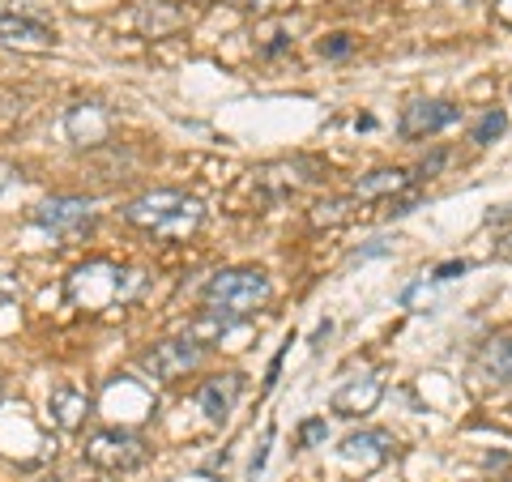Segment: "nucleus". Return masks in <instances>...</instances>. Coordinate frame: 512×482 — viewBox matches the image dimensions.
I'll use <instances>...</instances> for the list:
<instances>
[{"mask_svg": "<svg viewBox=\"0 0 512 482\" xmlns=\"http://www.w3.org/2000/svg\"><path fill=\"white\" fill-rule=\"evenodd\" d=\"M478 372L495 384H512V329L495 333L491 342L478 350Z\"/></svg>", "mask_w": 512, "mask_h": 482, "instance_id": "nucleus-14", "label": "nucleus"}, {"mask_svg": "<svg viewBox=\"0 0 512 482\" xmlns=\"http://www.w3.org/2000/svg\"><path fill=\"white\" fill-rule=\"evenodd\" d=\"M384 252H389V244H372V248L359 252V261H367V256H384Z\"/></svg>", "mask_w": 512, "mask_h": 482, "instance_id": "nucleus-27", "label": "nucleus"}, {"mask_svg": "<svg viewBox=\"0 0 512 482\" xmlns=\"http://www.w3.org/2000/svg\"><path fill=\"white\" fill-rule=\"evenodd\" d=\"M30 218H35L43 231H52V235H77V231H90L94 210H90V201L52 197V201L35 205V214H30Z\"/></svg>", "mask_w": 512, "mask_h": 482, "instance_id": "nucleus-6", "label": "nucleus"}, {"mask_svg": "<svg viewBox=\"0 0 512 482\" xmlns=\"http://www.w3.org/2000/svg\"><path fill=\"white\" fill-rule=\"evenodd\" d=\"M269 440H274V431H265V440H261V448H256V457H252V478L265 470V448H269Z\"/></svg>", "mask_w": 512, "mask_h": 482, "instance_id": "nucleus-24", "label": "nucleus"}, {"mask_svg": "<svg viewBox=\"0 0 512 482\" xmlns=\"http://www.w3.org/2000/svg\"><path fill=\"white\" fill-rule=\"evenodd\" d=\"M124 218L133 222V227H141V231L167 239V244H180V239H188L192 231L201 227L205 205L197 197L175 192V188H158V192H141L137 201H128Z\"/></svg>", "mask_w": 512, "mask_h": 482, "instance_id": "nucleus-1", "label": "nucleus"}, {"mask_svg": "<svg viewBox=\"0 0 512 482\" xmlns=\"http://www.w3.org/2000/svg\"><path fill=\"white\" fill-rule=\"evenodd\" d=\"M504 128H508V116H504V111H487V116L478 120V128H474V141H478V146H491V141L500 137Z\"/></svg>", "mask_w": 512, "mask_h": 482, "instance_id": "nucleus-17", "label": "nucleus"}, {"mask_svg": "<svg viewBox=\"0 0 512 482\" xmlns=\"http://www.w3.org/2000/svg\"><path fill=\"white\" fill-rule=\"evenodd\" d=\"M350 205L355 201H342V197H333V201H320V205H312V227H342V222L350 218Z\"/></svg>", "mask_w": 512, "mask_h": 482, "instance_id": "nucleus-16", "label": "nucleus"}, {"mask_svg": "<svg viewBox=\"0 0 512 482\" xmlns=\"http://www.w3.org/2000/svg\"><path fill=\"white\" fill-rule=\"evenodd\" d=\"M380 393H384V384H380V376H367V380H350L346 389H338L333 393V414H342V419H355V414H367L380 401Z\"/></svg>", "mask_w": 512, "mask_h": 482, "instance_id": "nucleus-13", "label": "nucleus"}, {"mask_svg": "<svg viewBox=\"0 0 512 482\" xmlns=\"http://www.w3.org/2000/svg\"><path fill=\"white\" fill-rule=\"evenodd\" d=\"M265 303H269L265 269H222L205 286V308L231 316V320H244L256 308H265Z\"/></svg>", "mask_w": 512, "mask_h": 482, "instance_id": "nucleus-2", "label": "nucleus"}, {"mask_svg": "<svg viewBox=\"0 0 512 482\" xmlns=\"http://www.w3.org/2000/svg\"><path fill=\"white\" fill-rule=\"evenodd\" d=\"M470 265L466 261H444L440 269H436V282H448V278H457V273H466Z\"/></svg>", "mask_w": 512, "mask_h": 482, "instance_id": "nucleus-23", "label": "nucleus"}, {"mask_svg": "<svg viewBox=\"0 0 512 482\" xmlns=\"http://www.w3.org/2000/svg\"><path fill=\"white\" fill-rule=\"evenodd\" d=\"M0 401H5V380H0Z\"/></svg>", "mask_w": 512, "mask_h": 482, "instance_id": "nucleus-28", "label": "nucleus"}, {"mask_svg": "<svg viewBox=\"0 0 512 482\" xmlns=\"http://www.w3.org/2000/svg\"><path fill=\"white\" fill-rule=\"evenodd\" d=\"M86 461L99 465V470L107 474H128V470H141V465L150 461V444L133 436V431H99V436L86 440Z\"/></svg>", "mask_w": 512, "mask_h": 482, "instance_id": "nucleus-3", "label": "nucleus"}, {"mask_svg": "<svg viewBox=\"0 0 512 482\" xmlns=\"http://www.w3.org/2000/svg\"><path fill=\"white\" fill-rule=\"evenodd\" d=\"M299 440H303V448H316L320 440H325V423L308 419V423H303V431H299Z\"/></svg>", "mask_w": 512, "mask_h": 482, "instance_id": "nucleus-21", "label": "nucleus"}, {"mask_svg": "<svg viewBox=\"0 0 512 482\" xmlns=\"http://www.w3.org/2000/svg\"><path fill=\"white\" fill-rule=\"evenodd\" d=\"M346 52H350V39H346V35L320 39V56H346Z\"/></svg>", "mask_w": 512, "mask_h": 482, "instance_id": "nucleus-22", "label": "nucleus"}, {"mask_svg": "<svg viewBox=\"0 0 512 482\" xmlns=\"http://www.w3.org/2000/svg\"><path fill=\"white\" fill-rule=\"evenodd\" d=\"M239 393H244V376H235V372H227V376H210L197 389V406L210 414L214 423H227L231 419V410H235V401H239Z\"/></svg>", "mask_w": 512, "mask_h": 482, "instance_id": "nucleus-9", "label": "nucleus"}, {"mask_svg": "<svg viewBox=\"0 0 512 482\" xmlns=\"http://www.w3.org/2000/svg\"><path fill=\"white\" fill-rule=\"evenodd\" d=\"M414 201H419V188H406V197H402V192H397V197L384 201V205H389V210H384V214H389V218H397V214H410V210H414Z\"/></svg>", "mask_w": 512, "mask_h": 482, "instance_id": "nucleus-19", "label": "nucleus"}, {"mask_svg": "<svg viewBox=\"0 0 512 482\" xmlns=\"http://www.w3.org/2000/svg\"><path fill=\"white\" fill-rule=\"evenodd\" d=\"M0 43L22 47V52H47L56 43V35L35 18H18V13H5L0 18Z\"/></svg>", "mask_w": 512, "mask_h": 482, "instance_id": "nucleus-11", "label": "nucleus"}, {"mask_svg": "<svg viewBox=\"0 0 512 482\" xmlns=\"http://www.w3.org/2000/svg\"><path fill=\"white\" fill-rule=\"evenodd\" d=\"M5 303H18V286H13L5 273H0V308H5Z\"/></svg>", "mask_w": 512, "mask_h": 482, "instance_id": "nucleus-25", "label": "nucleus"}, {"mask_svg": "<svg viewBox=\"0 0 512 482\" xmlns=\"http://www.w3.org/2000/svg\"><path fill=\"white\" fill-rule=\"evenodd\" d=\"M90 410H94L90 393L82 389V384H73V380H64V384H56V389L47 393V414H52V423L60 431H82L86 419H90Z\"/></svg>", "mask_w": 512, "mask_h": 482, "instance_id": "nucleus-8", "label": "nucleus"}, {"mask_svg": "<svg viewBox=\"0 0 512 482\" xmlns=\"http://www.w3.org/2000/svg\"><path fill=\"white\" fill-rule=\"evenodd\" d=\"M141 26L154 30V35H163V30H175V26H180V9H171L167 18H154V13L146 9V13H141Z\"/></svg>", "mask_w": 512, "mask_h": 482, "instance_id": "nucleus-18", "label": "nucleus"}, {"mask_svg": "<svg viewBox=\"0 0 512 482\" xmlns=\"http://www.w3.org/2000/svg\"><path fill=\"white\" fill-rule=\"evenodd\" d=\"M239 9H252V13H269V9H291L295 0H231Z\"/></svg>", "mask_w": 512, "mask_h": 482, "instance_id": "nucleus-20", "label": "nucleus"}, {"mask_svg": "<svg viewBox=\"0 0 512 482\" xmlns=\"http://www.w3.org/2000/svg\"><path fill=\"white\" fill-rule=\"evenodd\" d=\"M231 325H239V320H231V316H222V312H205V316H197L188 325V342H197V346H210V342H218L222 333H227Z\"/></svg>", "mask_w": 512, "mask_h": 482, "instance_id": "nucleus-15", "label": "nucleus"}, {"mask_svg": "<svg viewBox=\"0 0 512 482\" xmlns=\"http://www.w3.org/2000/svg\"><path fill=\"white\" fill-rule=\"evenodd\" d=\"M414 188V175L402 171V167H380L372 175H363V180L355 184V192H350V201H389L397 197V192Z\"/></svg>", "mask_w": 512, "mask_h": 482, "instance_id": "nucleus-12", "label": "nucleus"}, {"mask_svg": "<svg viewBox=\"0 0 512 482\" xmlns=\"http://www.w3.org/2000/svg\"><path fill=\"white\" fill-rule=\"evenodd\" d=\"M201 355H205V346L188 342V337H175V342H158V346H150L146 355H141V367H146L154 380L171 384V380H180V376H188V372H197Z\"/></svg>", "mask_w": 512, "mask_h": 482, "instance_id": "nucleus-4", "label": "nucleus"}, {"mask_svg": "<svg viewBox=\"0 0 512 482\" xmlns=\"http://www.w3.org/2000/svg\"><path fill=\"white\" fill-rule=\"evenodd\" d=\"M320 180V167L312 163V158H291V163H269L256 171V188L265 192V197H286V192H299Z\"/></svg>", "mask_w": 512, "mask_h": 482, "instance_id": "nucleus-7", "label": "nucleus"}, {"mask_svg": "<svg viewBox=\"0 0 512 482\" xmlns=\"http://www.w3.org/2000/svg\"><path fill=\"white\" fill-rule=\"evenodd\" d=\"M64 133H69L73 146H99L111 133V116L99 103H77V107H69V116H64Z\"/></svg>", "mask_w": 512, "mask_h": 482, "instance_id": "nucleus-10", "label": "nucleus"}, {"mask_svg": "<svg viewBox=\"0 0 512 482\" xmlns=\"http://www.w3.org/2000/svg\"><path fill=\"white\" fill-rule=\"evenodd\" d=\"M461 120V107L457 103H444V99H419L402 111V124H397V133L406 141H419V137H431L440 133V128L457 124Z\"/></svg>", "mask_w": 512, "mask_h": 482, "instance_id": "nucleus-5", "label": "nucleus"}, {"mask_svg": "<svg viewBox=\"0 0 512 482\" xmlns=\"http://www.w3.org/2000/svg\"><path fill=\"white\" fill-rule=\"evenodd\" d=\"M495 256H500V261H512V235H504L500 244H495Z\"/></svg>", "mask_w": 512, "mask_h": 482, "instance_id": "nucleus-26", "label": "nucleus"}]
</instances>
